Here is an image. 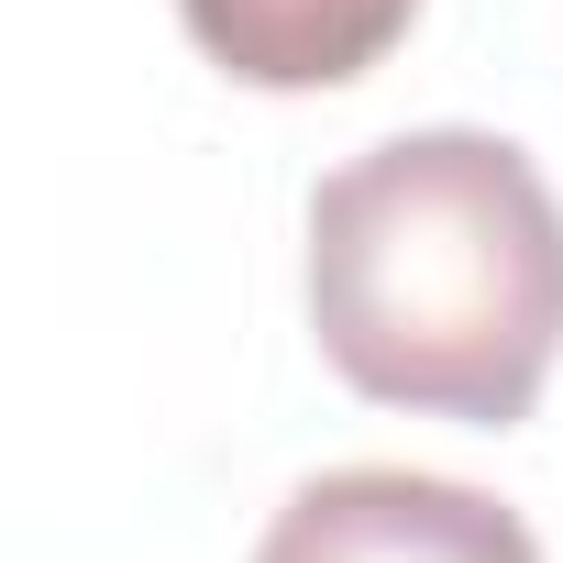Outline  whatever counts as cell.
Returning <instances> with one entry per match:
<instances>
[{"mask_svg":"<svg viewBox=\"0 0 563 563\" xmlns=\"http://www.w3.org/2000/svg\"><path fill=\"white\" fill-rule=\"evenodd\" d=\"M310 332L376 409L508 431L563 354V199L508 133H398L310 199Z\"/></svg>","mask_w":563,"mask_h":563,"instance_id":"obj_1","label":"cell"},{"mask_svg":"<svg viewBox=\"0 0 563 563\" xmlns=\"http://www.w3.org/2000/svg\"><path fill=\"white\" fill-rule=\"evenodd\" d=\"M254 563H541V541L486 486L409 475V464H343V475H310L265 519Z\"/></svg>","mask_w":563,"mask_h":563,"instance_id":"obj_2","label":"cell"},{"mask_svg":"<svg viewBox=\"0 0 563 563\" xmlns=\"http://www.w3.org/2000/svg\"><path fill=\"white\" fill-rule=\"evenodd\" d=\"M177 23L243 89H354L420 23V0H177Z\"/></svg>","mask_w":563,"mask_h":563,"instance_id":"obj_3","label":"cell"}]
</instances>
